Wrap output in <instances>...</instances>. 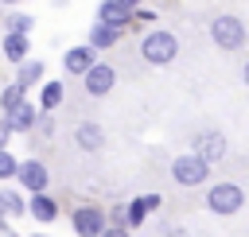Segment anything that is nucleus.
Wrapping results in <instances>:
<instances>
[{
    "instance_id": "1",
    "label": "nucleus",
    "mask_w": 249,
    "mask_h": 237,
    "mask_svg": "<svg viewBox=\"0 0 249 237\" xmlns=\"http://www.w3.org/2000/svg\"><path fill=\"white\" fill-rule=\"evenodd\" d=\"M140 54H144V62H152V66H167V62L179 54V39H175L171 31L156 27V31H148V35H144Z\"/></svg>"
},
{
    "instance_id": "2",
    "label": "nucleus",
    "mask_w": 249,
    "mask_h": 237,
    "mask_svg": "<svg viewBox=\"0 0 249 237\" xmlns=\"http://www.w3.org/2000/svg\"><path fill=\"white\" fill-rule=\"evenodd\" d=\"M171 179H175L179 186H202V183L210 179V163H206L198 152H183V155L171 159Z\"/></svg>"
},
{
    "instance_id": "3",
    "label": "nucleus",
    "mask_w": 249,
    "mask_h": 237,
    "mask_svg": "<svg viewBox=\"0 0 249 237\" xmlns=\"http://www.w3.org/2000/svg\"><path fill=\"white\" fill-rule=\"evenodd\" d=\"M206 206H210L214 214L230 218V214H237V210L245 206V190H241L237 183H214V186L206 190Z\"/></svg>"
},
{
    "instance_id": "4",
    "label": "nucleus",
    "mask_w": 249,
    "mask_h": 237,
    "mask_svg": "<svg viewBox=\"0 0 249 237\" xmlns=\"http://www.w3.org/2000/svg\"><path fill=\"white\" fill-rule=\"evenodd\" d=\"M210 39H214V47H222V51H237V47L245 43V23H241L237 16H214Z\"/></svg>"
},
{
    "instance_id": "5",
    "label": "nucleus",
    "mask_w": 249,
    "mask_h": 237,
    "mask_svg": "<svg viewBox=\"0 0 249 237\" xmlns=\"http://www.w3.org/2000/svg\"><path fill=\"white\" fill-rule=\"evenodd\" d=\"M70 221H74L78 237H105V229H109V214L97 210V206H78L70 214Z\"/></svg>"
},
{
    "instance_id": "6",
    "label": "nucleus",
    "mask_w": 249,
    "mask_h": 237,
    "mask_svg": "<svg viewBox=\"0 0 249 237\" xmlns=\"http://www.w3.org/2000/svg\"><path fill=\"white\" fill-rule=\"evenodd\" d=\"M93 66H97V51H93L89 43H82V47H70V51L62 54V70H66V74H78V78H86Z\"/></svg>"
},
{
    "instance_id": "7",
    "label": "nucleus",
    "mask_w": 249,
    "mask_h": 237,
    "mask_svg": "<svg viewBox=\"0 0 249 237\" xmlns=\"http://www.w3.org/2000/svg\"><path fill=\"white\" fill-rule=\"evenodd\" d=\"M82 82H86V93H89V97H105V93L117 85V70H113L109 62H97Z\"/></svg>"
},
{
    "instance_id": "8",
    "label": "nucleus",
    "mask_w": 249,
    "mask_h": 237,
    "mask_svg": "<svg viewBox=\"0 0 249 237\" xmlns=\"http://www.w3.org/2000/svg\"><path fill=\"white\" fill-rule=\"evenodd\" d=\"M191 152H198L206 163H218V159L226 155V136H222V132H214V128H210V132H198V136H195V144H191Z\"/></svg>"
},
{
    "instance_id": "9",
    "label": "nucleus",
    "mask_w": 249,
    "mask_h": 237,
    "mask_svg": "<svg viewBox=\"0 0 249 237\" xmlns=\"http://www.w3.org/2000/svg\"><path fill=\"white\" fill-rule=\"evenodd\" d=\"M16 179H19L23 190H31V194H43V190H47V167H43L39 159H23Z\"/></svg>"
},
{
    "instance_id": "10",
    "label": "nucleus",
    "mask_w": 249,
    "mask_h": 237,
    "mask_svg": "<svg viewBox=\"0 0 249 237\" xmlns=\"http://www.w3.org/2000/svg\"><path fill=\"white\" fill-rule=\"evenodd\" d=\"M97 19H101V23H113V27H128V23L136 19V12H132L128 4H121V0H101Z\"/></svg>"
},
{
    "instance_id": "11",
    "label": "nucleus",
    "mask_w": 249,
    "mask_h": 237,
    "mask_svg": "<svg viewBox=\"0 0 249 237\" xmlns=\"http://www.w3.org/2000/svg\"><path fill=\"white\" fill-rule=\"evenodd\" d=\"M74 144H78L82 152H101V144H105L101 124H97V120H82V124L74 128Z\"/></svg>"
},
{
    "instance_id": "12",
    "label": "nucleus",
    "mask_w": 249,
    "mask_h": 237,
    "mask_svg": "<svg viewBox=\"0 0 249 237\" xmlns=\"http://www.w3.org/2000/svg\"><path fill=\"white\" fill-rule=\"evenodd\" d=\"M121 35H124V27H113V23H101V19H97V23L89 27V39H86V43H89L93 51H105V47H117Z\"/></svg>"
},
{
    "instance_id": "13",
    "label": "nucleus",
    "mask_w": 249,
    "mask_h": 237,
    "mask_svg": "<svg viewBox=\"0 0 249 237\" xmlns=\"http://www.w3.org/2000/svg\"><path fill=\"white\" fill-rule=\"evenodd\" d=\"M152 210H160V194H140V198H132V202H128V229H136Z\"/></svg>"
},
{
    "instance_id": "14",
    "label": "nucleus",
    "mask_w": 249,
    "mask_h": 237,
    "mask_svg": "<svg viewBox=\"0 0 249 237\" xmlns=\"http://www.w3.org/2000/svg\"><path fill=\"white\" fill-rule=\"evenodd\" d=\"M27 214H31V218H39V221H54V218H58V202H54L51 194H31Z\"/></svg>"
},
{
    "instance_id": "15",
    "label": "nucleus",
    "mask_w": 249,
    "mask_h": 237,
    "mask_svg": "<svg viewBox=\"0 0 249 237\" xmlns=\"http://www.w3.org/2000/svg\"><path fill=\"white\" fill-rule=\"evenodd\" d=\"M35 120H39V113H35V109H31V105L23 101V105H19L16 113H8V120H4V124H8L12 132H27V128H31Z\"/></svg>"
},
{
    "instance_id": "16",
    "label": "nucleus",
    "mask_w": 249,
    "mask_h": 237,
    "mask_svg": "<svg viewBox=\"0 0 249 237\" xmlns=\"http://www.w3.org/2000/svg\"><path fill=\"white\" fill-rule=\"evenodd\" d=\"M4 54H8V62L23 66L27 62V35H4Z\"/></svg>"
},
{
    "instance_id": "17",
    "label": "nucleus",
    "mask_w": 249,
    "mask_h": 237,
    "mask_svg": "<svg viewBox=\"0 0 249 237\" xmlns=\"http://www.w3.org/2000/svg\"><path fill=\"white\" fill-rule=\"evenodd\" d=\"M19 105H23V85H19V82H12V85L0 93V113L8 117V113H16Z\"/></svg>"
},
{
    "instance_id": "18",
    "label": "nucleus",
    "mask_w": 249,
    "mask_h": 237,
    "mask_svg": "<svg viewBox=\"0 0 249 237\" xmlns=\"http://www.w3.org/2000/svg\"><path fill=\"white\" fill-rule=\"evenodd\" d=\"M39 105H43V113L58 109V105H62V82H47L43 93H39Z\"/></svg>"
},
{
    "instance_id": "19",
    "label": "nucleus",
    "mask_w": 249,
    "mask_h": 237,
    "mask_svg": "<svg viewBox=\"0 0 249 237\" xmlns=\"http://www.w3.org/2000/svg\"><path fill=\"white\" fill-rule=\"evenodd\" d=\"M0 210H4L8 218H19V214H27V202H23L16 190H4V194H0Z\"/></svg>"
},
{
    "instance_id": "20",
    "label": "nucleus",
    "mask_w": 249,
    "mask_h": 237,
    "mask_svg": "<svg viewBox=\"0 0 249 237\" xmlns=\"http://www.w3.org/2000/svg\"><path fill=\"white\" fill-rule=\"evenodd\" d=\"M39 78H43V62H23V66H19V74H16V82H19L23 89H31Z\"/></svg>"
},
{
    "instance_id": "21",
    "label": "nucleus",
    "mask_w": 249,
    "mask_h": 237,
    "mask_svg": "<svg viewBox=\"0 0 249 237\" xmlns=\"http://www.w3.org/2000/svg\"><path fill=\"white\" fill-rule=\"evenodd\" d=\"M31 27H35V19H31V16H23V12L8 16V35H27Z\"/></svg>"
},
{
    "instance_id": "22",
    "label": "nucleus",
    "mask_w": 249,
    "mask_h": 237,
    "mask_svg": "<svg viewBox=\"0 0 249 237\" xmlns=\"http://www.w3.org/2000/svg\"><path fill=\"white\" fill-rule=\"evenodd\" d=\"M12 175H19V159L0 148V179H12Z\"/></svg>"
},
{
    "instance_id": "23",
    "label": "nucleus",
    "mask_w": 249,
    "mask_h": 237,
    "mask_svg": "<svg viewBox=\"0 0 249 237\" xmlns=\"http://www.w3.org/2000/svg\"><path fill=\"white\" fill-rule=\"evenodd\" d=\"M105 237H128V225H109Z\"/></svg>"
},
{
    "instance_id": "24",
    "label": "nucleus",
    "mask_w": 249,
    "mask_h": 237,
    "mask_svg": "<svg viewBox=\"0 0 249 237\" xmlns=\"http://www.w3.org/2000/svg\"><path fill=\"white\" fill-rule=\"evenodd\" d=\"M121 4H128V8H132V12H136V4H140V0H121Z\"/></svg>"
},
{
    "instance_id": "25",
    "label": "nucleus",
    "mask_w": 249,
    "mask_h": 237,
    "mask_svg": "<svg viewBox=\"0 0 249 237\" xmlns=\"http://www.w3.org/2000/svg\"><path fill=\"white\" fill-rule=\"evenodd\" d=\"M241 78H245V85H249V62H245V70H241Z\"/></svg>"
},
{
    "instance_id": "26",
    "label": "nucleus",
    "mask_w": 249,
    "mask_h": 237,
    "mask_svg": "<svg viewBox=\"0 0 249 237\" xmlns=\"http://www.w3.org/2000/svg\"><path fill=\"white\" fill-rule=\"evenodd\" d=\"M4 4H23V0H4Z\"/></svg>"
},
{
    "instance_id": "27",
    "label": "nucleus",
    "mask_w": 249,
    "mask_h": 237,
    "mask_svg": "<svg viewBox=\"0 0 249 237\" xmlns=\"http://www.w3.org/2000/svg\"><path fill=\"white\" fill-rule=\"evenodd\" d=\"M171 237H183V233H179V229H175V233H171Z\"/></svg>"
},
{
    "instance_id": "28",
    "label": "nucleus",
    "mask_w": 249,
    "mask_h": 237,
    "mask_svg": "<svg viewBox=\"0 0 249 237\" xmlns=\"http://www.w3.org/2000/svg\"><path fill=\"white\" fill-rule=\"evenodd\" d=\"M31 237H47V233H31Z\"/></svg>"
},
{
    "instance_id": "29",
    "label": "nucleus",
    "mask_w": 249,
    "mask_h": 237,
    "mask_svg": "<svg viewBox=\"0 0 249 237\" xmlns=\"http://www.w3.org/2000/svg\"><path fill=\"white\" fill-rule=\"evenodd\" d=\"M0 132H4V124H0Z\"/></svg>"
},
{
    "instance_id": "30",
    "label": "nucleus",
    "mask_w": 249,
    "mask_h": 237,
    "mask_svg": "<svg viewBox=\"0 0 249 237\" xmlns=\"http://www.w3.org/2000/svg\"><path fill=\"white\" fill-rule=\"evenodd\" d=\"M0 194H4V190H0Z\"/></svg>"
}]
</instances>
